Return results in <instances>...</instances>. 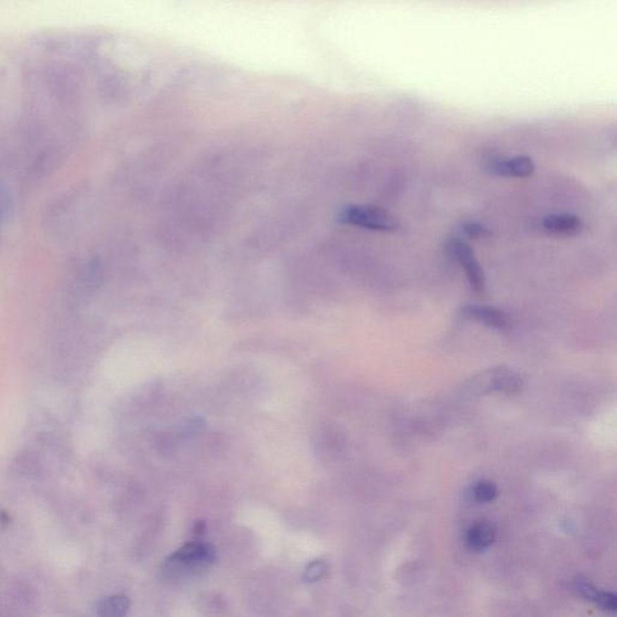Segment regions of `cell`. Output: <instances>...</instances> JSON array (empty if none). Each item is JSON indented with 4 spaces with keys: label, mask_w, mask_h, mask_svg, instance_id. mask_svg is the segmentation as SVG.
<instances>
[{
    "label": "cell",
    "mask_w": 617,
    "mask_h": 617,
    "mask_svg": "<svg viewBox=\"0 0 617 617\" xmlns=\"http://www.w3.org/2000/svg\"><path fill=\"white\" fill-rule=\"evenodd\" d=\"M215 559L216 555L211 545L205 542H189L167 559L163 573L169 581L191 579L193 576L201 575L203 571L210 568Z\"/></svg>",
    "instance_id": "obj_1"
},
{
    "label": "cell",
    "mask_w": 617,
    "mask_h": 617,
    "mask_svg": "<svg viewBox=\"0 0 617 617\" xmlns=\"http://www.w3.org/2000/svg\"><path fill=\"white\" fill-rule=\"evenodd\" d=\"M344 223L371 232L391 233L399 230V221L387 210L369 204H345L338 208Z\"/></svg>",
    "instance_id": "obj_2"
},
{
    "label": "cell",
    "mask_w": 617,
    "mask_h": 617,
    "mask_svg": "<svg viewBox=\"0 0 617 617\" xmlns=\"http://www.w3.org/2000/svg\"><path fill=\"white\" fill-rule=\"evenodd\" d=\"M449 254L456 262L464 269L468 281L470 284L473 291L484 296L486 292V280H485L484 270L476 259L475 254L467 242L461 239H452L447 247Z\"/></svg>",
    "instance_id": "obj_3"
},
{
    "label": "cell",
    "mask_w": 617,
    "mask_h": 617,
    "mask_svg": "<svg viewBox=\"0 0 617 617\" xmlns=\"http://www.w3.org/2000/svg\"><path fill=\"white\" fill-rule=\"evenodd\" d=\"M479 385V389H482V392H501L513 396L521 392L523 379L517 371L499 367L482 374Z\"/></svg>",
    "instance_id": "obj_4"
},
{
    "label": "cell",
    "mask_w": 617,
    "mask_h": 617,
    "mask_svg": "<svg viewBox=\"0 0 617 617\" xmlns=\"http://www.w3.org/2000/svg\"><path fill=\"white\" fill-rule=\"evenodd\" d=\"M463 317L470 321L479 322L490 328L505 330L509 328L508 316L499 308L488 305H467L462 308Z\"/></svg>",
    "instance_id": "obj_5"
},
{
    "label": "cell",
    "mask_w": 617,
    "mask_h": 617,
    "mask_svg": "<svg viewBox=\"0 0 617 617\" xmlns=\"http://www.w3.org/2000/svg\"><path fill=\"white\" fill-rule=\"evenodd\" d=\"M542 228L551 234L571 237L584 230V222L580 217L571 213H552L544 217Z\"/></svg>",
    "instance_id": "obj_6"
},
{
    "label": "cell",
    "mask_w": 617,
    "mask_h": 617,
    "mask_svg": "<svg viewBox=\"0 0 617 617\" xmlns=\"http://www.w3.org/2000/svg\"><path fill=\"white\" fill-rule=\"evenodd\" d=\"M493 171L501 177H530L535 171L533 159L528 156H516L511 158L501 159L493 164Z\"/></svg>",
    "instance_id": "obj_7"
},
{
    "label": "cell",
    "mask_w": 617,
    "mask_h": 617,
    "mask_svg": "<svg viewBox=\"0 0 617 617\" xmlns=\"http://www.w3.org/2000/svg\"><path fill=\"white\" fill-rule=\"evenodd\" d=\"M496 540V530L492 525L480 522L471 525L467 533V545L471 550H486Z\"/></svg>",
    "instance_id": "obj_8"
},
{
    "label": "cell",
    "mask_w": 617,
    "mask_h": 617,
    "mask_svg": "<svg viewBox=\"0 0 617 617\" xmlns=\"http://www.w3.org/2000/svg\"><path fill=\"white\" fill-rule=\"evenodd\" d=\"M130 599L122 594L108 597L101 602L98 608L101 617H123L130 609Z\"/></svg>",
    "instance_id": "obj_9"
},
{
    "label": "cell",
    "mask_w": 617,
    "mask_h": 617,
    "mask_svg": "<svg viewBox=\"0 0 617 617\" xmlns=\"http://www.w3.org/2000/svg\"><path fill=\"white\" fill-rule=\"evenodd\" d=\"M473 496L474 499L480 503H490L494 501L498 496V488L496 484L487 480L479 481L473 488Z\"/></svg>",
    "instance_id": "obj_10"
},
{
    "label": "cell",
    "mask_w": 617,
    "mask_h": 617,
    "mask_svg": "<svg viewBox=\"0 0 617 617\" xmlns=\"http://www.w3.org/2000/svg\"><path fill=\"white\" fill-rule=\"evenodd\" d=\"M327 573V564L323 561H315L308 564L304 571V580L308 582H313L321 580Z\"/></svg>",
    "instance_id": "obj_11"
},
{
    "label": "cell",
    "mask_w": 617,
    "mask_h": 617,
    "mask_svg": "<svg viewBox=\"0 0 617 617\" xmlns=\"http://www.w3.org/2000/svg\"><path fill=\"white\" fill-rule=\"evenodd\" d=\"M575 587L580 596L584 597L585 599H588V601L596 602L597 597L599 594V591L592 584H590L585 580H578Z\"/></svg>",
    "instance_id": "obj_12"
},
{
    "label": "cell",
    "mask_w": 617,
    "mask_h": 617,
    "mask_svg": "<svg viewBox=\"0 0 617 617\" xmlns=\"http://www.w3.org/2000/svg\"><path fill=\"white\" fill-rule=\"evenodd\" d=\"M597 604L601 606V609L606 611H616V596L611 592H599L596 599Z\"/></svg>",
    "instance_id": "obj_13"
},
{
    "label": "cell",
    "mask_w": 617,
    "mask_h": 617,
    "mask_svg": "<svg viewBox=\"0 0 617 617\" xmlns=\"http://www.w3.org/2000/svg\"><path fill=\"white\" fill-rule=\"evenodd\" d=\"M464 230H466V233L470 237V238H484L486 235L490 234L488 230L485 228L484 225H479V223H468L464 227Z\"/></svg>",
    "instance_id": "obj_14"
}]
</instances>
